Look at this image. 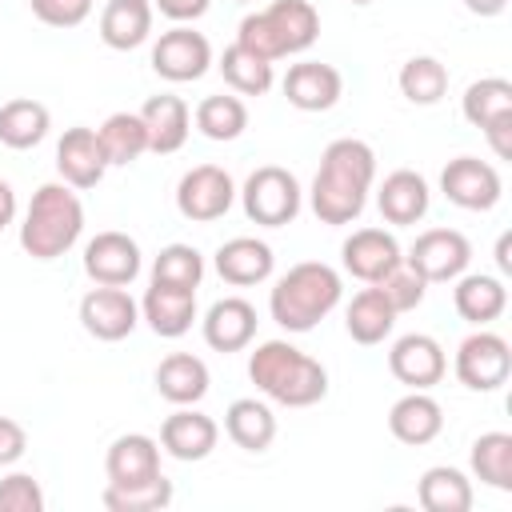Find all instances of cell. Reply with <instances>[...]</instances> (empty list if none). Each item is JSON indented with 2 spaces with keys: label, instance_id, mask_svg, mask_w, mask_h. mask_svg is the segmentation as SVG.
Returning <instances> with one entry per match:
<instances>
[{
  "label": "cell",
  "instance_id": "obj_25",
  "mask_svg": "<svg viewBox=\"0 0 512 512\" xmlns=\"http://www.w3.org/2000/svg\"><path fill=\"white\" fill-rule=\"evenodd\" d=\"M452 304L460 312V320L484 328L492 320L504 316L508 308V288L500 276H488V272H460L456 276V288H452Z\"/></svg>",
  "mask_w": 512,
  "mask_h": 512
},
{
  "label": "cell",
  "instance_id": "obj_34",
  "mask_svg": "<svg viewBox=\"0 0 512 512\" xmlns=\"http://www.w3.org/2000/svg\"><path fill=\"white\" fill-rule=\"evenodd\" d=\"M100 148H104V160L108 164H132L148 152V128L140 120V112H112L100 128Z\"/></svg>",
  "mask_w": 512,
  "mask_h": 512
},
{
  "label": "cell",
  "instance_id": "obj_30",
  "mask_svg": "<svg viewBox=\"0 0 512 512\" xmlns=\"http://www.w3.org/2000/svg\"><path fill=\"white\" fill-rule=\"evenodd\" d=\"M224 432H228V440H232L236 448H244V452H264V448L276 440V416H272V408H268L264 400L240 396V400H232L228 412H224Z\"/></svg>",
  "mask_w": 512,
  "mask_h": 512
},
{
  "label": "cell",
  "instance_id": "obj_42",
  "mask_svg": "<svg viewBox=\"0 0 512 512\" xmlns=\"http://www.w3.org/2000/svg\"><path fill=\"white\" fill-rule=\"evenodd\" d=\"M0 512H44V492L36 476L12 472L0 480Z\"/></svg>",
  "mask_w": 512,
  "mask_h": 512
},
{
  "label": "cell",
  "instance_id": "obj_32",
  "mask_svg": "<svg viewBox=\"0 0 512 512\" xmlns=\"http://www.w3.org/2000/svg\"><path fill=\"white\" fill-rule=\"evenodd\" d=\"M416 500L424 512H468L472 508V480L452 464H436L420 476Z\"/></svg>",
  "mask_w": 512,
  "mask_h": 512
},
{
  "label": "cell",
  "instance_id": "obj_33",
  "mask_svg": "<svg viewBox=\"0 0 512 512\" xmlns=\"http://www.w3.org/2000/svg\"><path fill=\"white\" fill-rule=\"evenodd\" d=\"M472 476L496 492H512V436L508 432H484L472 440L468 452Z\"/></svg>",
  "mask_w": 512,
  "mask_h": 512
},
{
  "label": "cell",
  "instance_id": "obj_18",
  "mask_svg": "<svg viewBox=\"0 0 512 512\" xmlns=\"http://www.w3.org/2000/svg\"><path fill=\"white\" fill-rule=\"evenodd\" d=\"M256 324H260L256 308L244 296H224L204 312L200 332H204V344L212 352H244L256 336Z\"/></svg>",
  "mask_w": 512,
  "mask_h": 512
},
{
  "label": "cell",
  "instance_id": "obj_24",
  "mask_svg": "<svg viewBox=\"0 0 512 512\" xmlns=\"http://www.w3.org/2000/svg\"><path fill=\"white\" fill-rule=\"evenodd\" d=\"M444 428V408L428 396V392H416L408 388V396H400L392 408H388V432L408 444V448H420V444H432Z\"/></svg>",
  "mask_w": 512,
  "mask_h": 512
},
{
  "label": "cell",
  "instance_id": "obj_40",
  "mask_svg": "<svg viewBox=\"0 0 512 512\" xmlns=\"http://www.w3.org/2000/svg\"><path fill=\"white\" fill-rule=\"evenodd\" d=\"M204 280V256L192 244H168L156 252L152 260V284H168V288H200Z\"/></svg>",
  "mask_w": 512,
  "mask_h": 512
},
{
  "label": "cell",
  "instance_id": "obj_16",
  "mask_svg": "<svg viewBox=\"0 0 512 512\" xmlns=\"http://www.w3.org/2000/svg\"><path fill=\"white\" fill-rule=\"evenodd\" d=\"M56 172L64 176L68 188H80V192L84 188H96L104 180L108 160H104V148H100L96 128L76 124V128H68L60 136V144H56Z\"/></svg>",
  "mask_w": 512,
  "mask_h": 512
},
{
  "label": "cell",
  "instance_id": "obj_9",
  "mask_svg": "<svg viewBox=\"0 0 512 512\" xmlns=\"http://www.w3.org/2000/svg\"><path fill=\"white\" fill-rule=\"evenodd\" d=\"M236 200V184L220 164H196L180 176L176 184V208L192 224H212L220 220Z\"/></svg>",
  "mask_w": 512,
  "mask_h": 512
},
{
  "label": "cell",
  "instance_id": "obj_43",
  "mask_svg": "<svg viewBox=\"0 0 512 512\" xmlns=\"http://www.w3.org/2000/svg\"><path fill=\"white\" fill-rule=\"evenodd\" d=\"M28 8L48 28H76V24L88 20L92 0H28Z\"/></svg>",
  "mask_w": 512,
  "mask_h": 512
},
{
  "label": "cell",
  "instance_id": "obj_13",
  "mask_svg": "<svg viewBox=\"0 0 512 512\" xmlns=\"http://www.w3.org/2000/svg\"><path fill=\"white\" fill-rule=\"evenodd\" d=\"M80 324H84L88 336H96L104 344H116V340L132 336V328L140 324V304L124 288L96 284L80 300Z\"/></svg>",
  "mask_w": 512,
  "mask_h": 512
},
{
  "label": "cell",
  "instance_id": "obj_22",
  "mask_svg": "<svg viewBox=\"0 0 512 512\" xmlns=\"http://www.w3.org/2000/svg\"><path fill=\"white\" fill-rule=\"evenodd\" d=\"M276 268V256L264 240L256 236H232L216 248V272L224 284L232 288H252V284H264Z\"/></svg>",
  "mask_w": 512,
  "mask_h": 512
},
{
  "label": "cell",
  "instance_id": "obj_5",
  "mask_svg": "<svg viewBox=\"0 0 512 512\" xmlns=\"http://www.w3.org/2000/svg\"><path fill=\"white\" fill-rule=\"evenodd\" d=\"M84 232V204L68 184H40L20 224V248L32 260L64 256Z\"/></svg>",
  "mask_w": 512,
  "mask_h": 512
},
{
  "label": "cell",
  "instance_id": "obj_50",
  "mask_svg": "<svg viewBox=\"0 0 512 512\" xmlns=\"http://www.w3.org/2000/svg\"><path fill=\"white\" fill-rule=\"evenodd\" d=\"M352 4H372V0H352Z\"/></svg>",
  "mask_w": 512,
  "mask_h": 512
},
{
  "label": "cell",
  "instance_id": "obj_12",
  "mask_svg": "<svg viewBox=\"0 0 512 512\" xmlns=\"http://www.w3.org/2000/svg\"><path fill=\"white\" fill-rule=\"evenodd\" d=\"M144 260H140V244L128 232H96L84 244V272L96 284H112V288H128L140 276Z\"/></svg>",
  "mask_w": 512,
  "mask_h": 512
},
{
  "label": "cell",
  "instance_id": "obj_21",
  "mask_svg": "<svg viewBox=\"0 0 512 512\" xmlns=\"http://www.w3.org/2000/svg\"><path fill=\"white\" fill-rule=\"evenodd\" d=\"M140 120L148 128V152L156 156H172L184 148L188 132H192V112L180 96L172 92H160V96H148L144 108H140Z\"/></svg>",
  "mask_w": 512,
  "mask_h": 512
},
{
  "label": "cell",
  "instance_id": "obj_23",
  "mask_svg": "<svg viewBox=\"0 0 512 512\" xmlns=\"http://www.w3.org/2000/svg\"><path fill=\"white\" fill-rule=\"evenodd\" d=\"M104 472L108 484H144L160 476V440L144 436V432H124L108 444L104 456Z\"/></svg>",
  "mask_w": 512,
  "mask_h": 512
},
{
  "label": "cell",
  "instance_id": "obj_45",
  "mask_svg": "<svg viewBox=\"0 0 512 512\" xmlns=\"http://www.w3.org/2000/svg\"><path fill=\"white\" fill-rule=\"evenodd\" d=\"M480 132L488 136V144H492L496 160H512V112H500V116H492V120H488Z\"/></svg>",
  "mask_w": 512,
  "mask_h": 512
},
{
  "label": "cell",
  "instance_id": "obj_27",
  "mask_svg": "<svg viewBox=\"0 0 512 512\" xmlns=\"http://www.w3.org/2000/svg\"><path fill=\"white\" fill-rule=\"evenodd\" d=\"M152 0H108L100 12V40L112 52H132L152 36Z\"/></svg>",
  "mask_w": 512,
  "mask_h": 512
},
{
  "label": "cell",
  "instance_id": "obj_41",
  "mask_svg": "<svg viewBox=\"0 0 512 512\" xmlns=\"http://www.w3.org/2000/svg\"><path fill=\"white\" fill-rule=\"evenodd\" d=\"M376 288L384 292V300L396 308V316L400 312H412V308H420L424 304V292H428V280L408 264V260H400L392 272H384L380 280H376Z\"/></svg>",
  "mask_w": 512,
  "mask_h": 512
},
{
  "label": "cell",
  "instance_id": "obj_48",
  "mask_svg": "<svg viewBox=\"0 0 512 512\" xmlns=\"http://www.w3.org/2000/svg\"><path fill=\"white\" fill-rule=\"evenodd\" d=\"M464 8L476 16H500L508 8V0H464Z\"/></svg>",
  "mask_w": 512,
  "mask_h": 512
},
{
  "label": "cell",
  "instance_id": "obj_11",
  "mask_svg": "<svg viewBox=\"0 0 512 512\" xmlns=\"http://www.w3.org/2000/svg\"><path fill=\"white\" fill-rule=\"evenodd\" d=\"M428 284H448L456 280L460 272H468V260H472V244L464 232L456 228H428L412 240L408 256H404Z\"/></svg>",
  "mask_w": 512,
  "mask_h": 512
},
{
  "label": "cell",
  "instance_id": "obj_36",
  "mask_svg": "<svg viewBox=\"0 0 512 512\" xmlns=\"http://www.w3.org/2000/svg\"><path fill=\"white\" fill-rule=\"evenodd\" d=\"M192 120H196L200 136L224 144V140H236V136L248 128V104H244L240 96H224V92H216V96H204V100L196 104Z\"/></svg>",
  "mask_w": 512,
  "mask_h": 512
},
{
  "label": "cell",
  "instance_id": "obj_14",
  "mask_svg": "<svg viewBox=\"0 0 512 512\" xmlns=\"http://www.w3.org/2000/svg\"><path fill=\"white\" fill-rule=\"evenodd\" d=\"M388 372H392L400 384H408V388H416V392H428L432 384L444 380L448 356H444V348H440L436 336H428V332H408V336H400V340L392 344V352H388Z\"/></svg>",
  "mask_w": 512,
  "mask_h": 512
},
{
  "label": "cell",
  "instance_id": "obj_49",
  "mask_svg": "<svg viewBox=\"0 0 512 512\" xmlns=\"http://www.w3.org/2000/svg\"><path fill=\"white\" fill-rule=\"evenodd\" d=\"M508 252H512V236L504 232V236L496 240V264H500V272H504V276L512 272V256H508Z\"/></svg>",
  "mask_w": 512,
  "mask_h": 512
},
{
  "label": "cell",
  "instance_id": "obj_10",
  "mask_svg": "<svg viewBox=\"0 0 512 512\" xmlns=\"http://www.w3.org/2000/svg\"><path fill=\"white\" fill-rule=\"evenodd\" d=\"M440 192L456 208H464V212H488V208L500 204L504 184H500V172L488 160H480V156H456L440 172Z\"/></svg>",
  "mask_w": 512,
  "mask_h": 512
},
{
  "label": "cell",
  "instance_id": "obj_26",
  "mask_svg": "<svg viewBox=\"0 0 512 512\" xmlns=\"http://www.w3.org/2000/svg\"><path fill=\"white\" fill-rule=\"evenodd\" d=\"M140 320H148V328L164 340H176L192 328L196 320V292L192 288H168V284H152L140 300Z\"/></svg>",
  "mask_w": 512,
  "mask_h": 512
},
{
  "label": "cell",
  "instance_id": "obj_8",
  "mask_svg": "<svg viewBox=\"0 0 512 512\" xmlns=\"http://www.w3.org/2000/svg\"><path fill=\"white\" fill-rule=\"evenodd\" d=\"M208 68H212V44L204 32H196L188 24L160 32V40L152 44V72L168 84L200 80Z\"/></svg>",
  "mask_w": 512,
  "mask_h": 512
},
{
  "label": "cell",
  "instance_id": "obj_35",
  "mask_svg": "<svg viewBox=\"0 0 512 512\" xmlns=\"http://www.w3.org/2000/svg\"><path fill=\"white\" fill-rule=\"evenodd\" d=\"M216 68H220L224 84H228L236 96H264V92L272 88V80H276V76H272V64H268L264 56L240 48V44H228Z\"/></svg>",
  "mask_w": 512,
  "mask_h": 512
},
{
  "label": "cell",
  "instance_id": "obj_46",
  "mask_svg": "<svg viewBox=\"0 0 512 512\" xmlns=\"http://www.w3.org/2000/svg\"><path fill=\"white\" fill-rule=\"evenodd\" d=\"M212 0H152V8H160V16H168L172 24H192L208 12Z\"/></svg>",
  "mask_w": 512,
  "mask_h": 512
},
{
  "label": "cell",
  "instance_id": "obj_17",
  "mask_svg": "<svg viewBox=\"0 0 512 512\" xmlns=\"http://www.w3.org/2000/svg\"><path fill=\"white\" fill-rule=\"evenodd\" d=\"M340 260H344L348 276H356L364 284H376L384 272H392L404 260V252H400L392 232H384V228H356L340 244Z\"/></svg>",
  "mask_w": 512,
  "mask_h": 512
},
{
  "label": "cell",
  "instance_id": "obj_38",
  "mask_svg": "<svg viewBox=\"0 0 512 512\" xmlns=\"http://www.w3.org/2000/svg\"><path fill=\"white\" fill-rule=\"evenodd\" d=\"M100 500L108 512H160L172 504V480L160 472L156 480L144 484H108Z\"/></svg>",
  "mask_w": 512,
  "mask_h": 512
},
{
  "label": "cell",
  "instance_id": "obj_3",
  "mask_svg": "<svg viewBox=\"0 0 512 512\" xmlns=\"http://www.w3.org/2000/svg\"><path fill=\"white\" fill-rule=\"evenodd\" d=\"M344 296V280L324 260L292 264L268 292V312L284 332H312Z\"/></svg>",
  "mask_w": 512,
  "mask_h": 512
},
{
  "label": "cell",
  "instance_id": "obj_39",
  "mask_svg": "<svg viewBox=\"0 0 512 512\" xmlns=\"http://www.w3.org/2000/svg\"><path fill=\"white\" fill-rule=\"evenodd\" d=\"M460 112L472 128H484L492 116L500 112H512V84L504 76H484V80H472L460 96Z\"/></svg>",
  "mask_w": 512,
  "mask_h": 512
},
{
  "label": "cell",
  "instance_id": "obj_1",
  "mask_svg": "<svg viewBox=\"0 0 512 512\" xmlns=\"http://www.w3.org/2000/svg\"><path fill=\"white\" fill-rule=\"evenodd\" d=\"M372 180H376V152L372 144L356 140V136H340L324 148L320 156V168L312 176V188H308V204L316 212L320 224H352L364 204H368V192H372Z\"/></svg>",
  "mask_w": 512,
  "mask_h": 512
},
{
  "label": "cell",
  "instance_id": "obj_31",
  "mask_svg": "<svg viewBox=\"0 0 512 512\" xmlns=\"http://www.w3.org/2000/svg\"><path fill=\"white\" fill-rule=\"evenodd\" d=\"M48 128H52V116H48V108L40 100L16 96V100L0 104V144L4 148L28 152L48 136Z\"/></svg>",
  "mask_w": 512,
  "mask_h": 512
},
{
  "label": "cell",
  "instance_id": "obj_51",
  "mask_svg": "<svg viewBox=\"0 0 512 512\" xmlns=\"http://www.w3.org/2000/svg\"><path fill=\"white\" fill-rule=\"evenodd\" d=\"M236 4H248V0H236Z\"/></svg>",
  "mask_w": 512,
  "mask_h": 512
},
{
  "label": "cell",
  "instance_id": "obj_47",
  "mask_svg": "<svg viewBox=\"0 0 512 512\" xmlns=\"http://www.w3.org/2000/svg\"><path fill=\"white\" fill-rule=\"evenodd\" d=\"M12 216H16V192L8 180H0V228H8Z\"/></svg>",
  "mask_w": 512,
  "mask_h": 512
},
{
  "label": "cell",
  "instance_id": "obj_28",
  "mask_svg": "<svg viewBox=\"0 0 512 512\" xmlns=\"http://www.w3.org/2000/svg\"><path fill=\"white\" fill-rule=\"evenodd\" d=\"M208 384H212L208 364L192 352H172L156 368V392L176 408L180 404H200L208 396Z\"/></svg>",
  "mask_w": 512,
  "mask_h": 512
},
{
  "label": "cell",
  "instance_id": "obj_29",
  "mask_svg": "<svg viewBox=\"0 0 512 512\" xmlns=\"http://www.w3.org/2000/svg\"><path fill=\"white\" fill-rule=\"evenodd\" d=\"M392 324H396V308L384 300V292H380L376 284L360 288V292L352 296V304L344 308V328H348V336H352L356 344H364V348L384 344V336L392 332Z\"/></svg>",
  "mask_w": 512,
  "mask_h": 512
},
{
  "label": "cell",
  "instance_id": "obj_2",
  "mask_svg": "<svg viewBox=\"0 0 512 512\" xmlns=\"http://www.w3.org/2000/svg\"><path fill=\"white\" fill-rule=\"evenodd\" d=\"M248 380L284 408H312L328 396V368L288 340H264L248 356Z\"/></svg>",
  "mask_w": 512,
  "mask_h": 512
},
{
  "label": "cell",
  "instance_id": "obj_37",
  "mask_svg": "<svg viewBox=\"0 0 512 512\" xmlns=\"http://www.w3.org/2000/svg\"><path fill=\"white\" fill-rule=\"evenodd\" d=\"M396 84H400L404 100L428 108V104H440L448 96V68L436 56H412V60H404Z\"/></svg>",
  "mask_w": 512,
  "mask_h": 512
},
{
  "label": "cell",
  "instance_id": "obj_7",
  "mask_svg": "<svg viewBox=\"0 0 512 512\" xmlns=\"http://www.w3.org/2000/svg\"><path fill=\"white\" fill-rule=\"evenodd\" d=\"M456 380L472 392H496L508 372H512V348L504 336L488 332V328H476L472 336L460 340L456 348Z\"/></svg>",
  "mask_w": 512,
  "mask_h": 512
},
{
  "label": "cell",
  "instance_id": "obj_6",
  "mask_svg": "<svg viewBox=\"0 0 512 512\" xmlns=\"http://www.w3.org/2000/svg\"><path fill=\"white\" fill-rule=\"evenodd\" d=\"M236 196L244 204V216L252 224H260V228H284V224H292L300 216V200H304L300 180L288 168H280V164L256 168Z\"/></svg>",
  "mask_w": 512,
  "mask_h": 512
},
{
  "label": "cell",
  "instance_id": "obj_4",
  "mask_svg": "<svg viewBox=\"0 0 512 512\" xmlns=\"http://www.w3.org/2000/svg\"><path fill=\"white\" fill-rule=\"evenodd\" d=\"M320 36V12L312 0H272L260 12H248L236 28V44L264 56L268 64L284 56H300Z\"/></svg>",
  "mask_w": 512,
  "mask_h": 512
},
{
  "label": "cell",
  "instance_id": "obj_19",
  "mask_svg": "<svg viewBox=\"0 0 512 512\" xmlns=\"http://www.w3.org/2000/svg\"><path fill=\"white\" fill-rule=\"evenodd\" d=\"M280 88H284V96H288L292 108H300V112H328L340 100V92H344V76L332 64L300 60V64L288 68V76H284Z\"/></svg>",
  "mask_w": 512,
  "mask_h": 512
},
{
  "label": "cell",
  "instance_id": "obj_15",
  "mask_svg": "<svg viewBox=\"0 0 512 512\" xmlns=\"http://www.w3.org/2000/svg\"><path fill=\"white\" fill-rule=\"evenodd\" d=\"M216 440H220L216 420L204 416V412H196V404H180V408H176L172 416H164V424H160V448H164L172 460H184V464L212 456Z\"/></svg>",
  "mask_w": 512,
  "mask_h": 512
},
{
  "label": "cell",
  "instance_id": "obj_44",
  "mask_svg": "<svg viewBox=\"0 0 512 512\" xmlns=\"http://www.w3.org/2000/svg\"><path fill=\"white\" fill-rule=\"evenodd\" d=\"M24 452H28V432L12 416H0V468L16 464Z\"/></svg>",
  "mask_w": 512,
  "mask_h": 512
},
{
  "label": "cell",
  "instance_id": "obj_20",
  "mask_svg": "<svg viewBox=\"0 0 512 512\" xmlns=\"http://www.w3.org/2000/svg\"><path fill=\"white\" fill-rule=\"evenodd\" d=\"M428 204H432V192H428V180L412 168H396L384 176L380 192H376V208L388 224L396 228H408L416 220L428 216Z\"/></svg>",
  "mask_w": 512,
  "mask_h": 512
}]
</instances>
